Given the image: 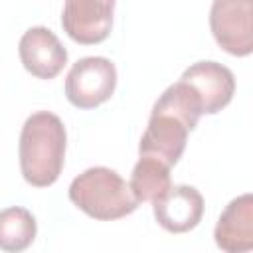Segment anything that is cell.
Segmentation results:
<instances>
[{"label":"cell","instance_id":"1","mask_svg":"<svg viewBox=\"0 0 253 253\" xmlns=\"http://www.w3.org/2000/svg\"><path fill=\"white\" fill-rule=\"evenodd\" d=\"M202 115L198 93L186 81L178 79L154 103L138 144V156L160 160L172 168L182 158L188 134L196 128Z\"/></svg>","mask_w":253,"mask_h":253},{"label":"cell","instance_id":"2","mask_svg":"<svg viewBox=\"0 0 253 253\" xmlns=\"http://www.w3.org/2000/svg\"><path fill=\"white\" fill-rule=\"evenodd\" d=\"M67 132L63 121L49 113L38 111L30 115L20 132V172L30 186H51L65 162Z\"/></svg>","mask_w":253,"mask_h":253},{"label":"cell","instance_id":"3","mask_svg":"<svg viewBox=\"0 0 253 253\" xmlns=\"http://www.w3.org/2000/svg\"><path fill=\"white\" fill-rule=\"evenodd\" d=\"M69 200L83 213L99 221L126 217L140 206L128 182L107 166H93L75 176L69 184Z\"/></svg>","mask_w":253,"mask_h":253},{"label":"cell","instance_id":"4","mask_svg":"<svg viewBox=\"0 0 253 253\" xmlns=\"http://www.w3.org/2000/svg\"><path fill=\"white\" fill-rule=\"evenodd\" d=\"M117 87V67L111 59L89 55L77 59L65 77V97L77 109H95L111 99Z\"/></svg>","mask_w":253,"mask_h":253},{"label":"cell","instance_id":"5","mask_svg":"<svg viewBox=\"0 0 253 253\" xmlns=\"http://www.w3.org/2000/svg\"><path fill=\"white\" fill-rule=\"evenodd\" d=\"M210 30L215 43L235 57L253 51V0H213Z\"/></svg>","mask_w":253,"mask_h":253},{"label":"cell","instance_id":"6","mask_svg":"<svg viewBox=\"0 0 253 253\" xmlns=\"http://www.w3.org/2000/svg\"><path fill=\"white\" fill-rule=\"evenodd\" d=\"M117 0H65L63 32L81 45H95L109 38Z\"/></svg>","mask_w":253,"mask_h":253},{"label":"cell","instance_id":"7","mask_svg":"<svg viewBox=\"0 0 253 253\" xmlns=\"http://www.w3.org/2000/svg\"><path fill=\"white\" fill-rule=\"evenodd\" d=\"M24 69L38 79H53L67 63V49L59 38L45 26H34L24 32L18 43Z\"/></svg>","mask_w":253,"mask_h":253},{"label":"cell","instance_id":"8","mask_svg":"<svg viewBox=\"0 0 253 253\" xmlns=\"http://www.w3.org/2000/svg\"><path fill=\"white\" fill-rule=\"evenodd\" d=\"M152 211L162 229L170 233H186L202 221L204 198L194 186L176 184L152 202Z\"/></svg>","mask_w":253,"mask_h":253},{"label":"cell","instance_id":"9","mask_svg":"<svg viewBox=\"0 0 253 253\" xmlns=\"http://www.w3.org/2000/svg\"><path fill=\"white\" fill-rule=\"evenodd\" d=\"M180 79L198 93L204 115H215L225 109L235 93V77L231 69L217 61H196L184 69Z\"/></svg>","mask_w":253,"mask_h":253},{"label":"cell","instance_id":"10","mask_svg":"<svg viewBox=\"0 0 253 253\" xmlns=\"http://www.w3.org/2000/svg\"><path fill=\"white\" fill-rule=\"evenodd\" d=\"M215 245L225 253H245L253 249V196L233 198L221 211L215 229Z\"/></svg>","mask_w":253,"mask_h":253},{"label":"cell","instance_id":"11","mask_svg":"<svg viewBox=\"0 0 253 253\" xmlns=\"http://www.w3.org/2000/svg\"><path fill=\"white\" fill-rule=\"evenodd\" d=\"M38 233V223L32 211L20 206H12L0 211V249L18 253L28 249Z\"/></svg>","mask_w":253,"mask_h":253},{"label":"cell","instance_id":"12","mask_svg":"<svg viewBox=\"0 0 253 253\" xmlns=\"http://www.w3.org/2000/svg\"><path fill=\"white\" fill-rule=\"evenodd\" d=\"M128 186L140 204L142 202H154L160 194H164L172 186L170 168L166 164H162L160 160L140 156L132 168Z\"/></svg>","mask_w":253,"mask_h":253}]
</instances>
